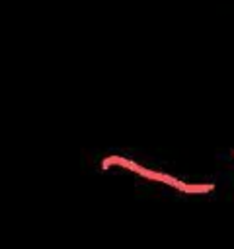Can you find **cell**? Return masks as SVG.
I'll return each mask as SVG.
<instances>
[{"label": "cell", "instance_id": "cell-2", "mask_svg": "<svg viewBox=\"0 0 234 249\" xmlns=\"http://www.w3.org/2000/svg\"><path fill=\"white\" fill-rule=\"evenodd\" d=\"M111 165H119V167H125V169H129V171H135V173H138L140 167H142V165H138L136 161H133V160H129V158H123V156H109V158L103 160L101 169H107V167H111Z\"/></svg>", "mask_w": 234, "mask_h": 249}, {"label": "cell", "instance_id": "cell-1", "mask_svg": "<svg viewBox=\"0 0 234 249\" xmlns=\"http://www.w3.org/2000/svg\"><path fill=\"white\" fill-rule=\"evenodd\" d=\"M138 175L144 177V179H150V181L166 183V185H170V187H174V189H177V191H179V187H181V183H183V181L176 179L174 175H168V173H162V171H154V169H148V167H140Z\"/></svg>", "mask_w": 234, "mask_h": 249}, {"label": "cell", "instance_id": "cell-3", "mask_svg": "<svg viewBox=\"0 0 234 249\" xmlns=\"http://www.w3.org/2000/svg\"><path fill=\"white\" fill-rule=\"evenodd\" d=\"M214 187L211 185V183H207V185H187V183H181V187H179V191L181 193H185V195H195V193H211Z\"/></svg>", "mask_w": 234, "mask_h": 249}]
</instances>
